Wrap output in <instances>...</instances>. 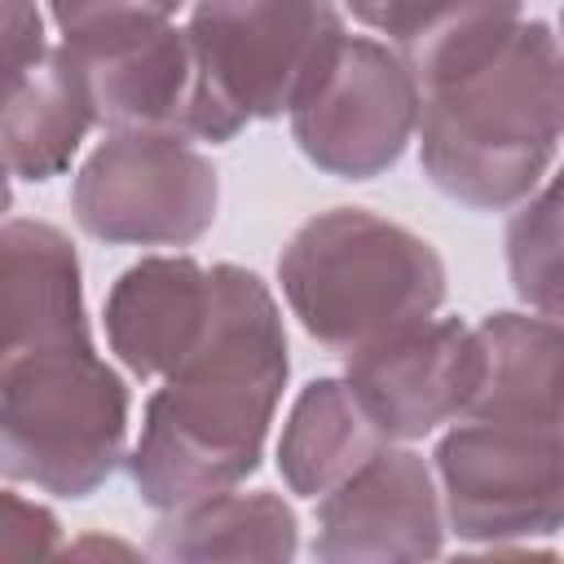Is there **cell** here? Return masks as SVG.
I'll return each mask as SVG.
<instances>
[{
	"label": "cell",
	"instance_id": "obj_23",
	"mask_svg": "<svg viewBox=\"0 0 564 564\" xmlns=\"http://www.w3.org/2000/svg\"><path fill=\"white\" fill-rule=\"evenodd\" d=\"M388 4H392V0H344V9H348V13H352L361 26H375V31L383 26Z\"/></svg>",
	"mask_w": 564,
	"mask_h": 564
},
{
	"label": "cell",
	"instance_id": "obj_18",
	"mask_svg": "<svg viewBox=\"0 0 564 564\" xmlns=\"http://www.w3.org/2000/svg\"><path fill=\"white\" fill-rule=\"evenodd\" d=\"M300 516L286 498L256 494H212L203 502L163 511L150 533L154 560L203 564V560H295Z\"/></svg>",
	"mask_w": 564,
	"mask_h": 564
},
{
	"label": "cell",
	"instance_id": "obj_10",
	"mask_svg": "<svg viewBox=\"0 0 564 564\" xmlns=\"http://www.w3.org/2000/svg\"><path fill=\"white\" fill-rule=\"evenodd\" d=\"M445 529L449 520L432 458L392 441L317 498L313 555L326 564L436 560L445 551Z\"/></svg>",
	"mask_w": 564,
	"mask_h": 564
},
{
	"label": "cell",
	"instance_id": "obj_1",
	"mask_svg": "<svg viewBox=\"0 0 564 564\" xmlns=\"http://www.w3.org/2000/svg\"><path fill=\"white\" fill-rule=\"evenodd\" d=\"M291 375L278 300L260 273L212 264V317L189 361L145 397L128 476L150 511L238 489L264 458Z\"/></svg>",
	"mask_w": 564,
	"mask_h": 564
},
{
	"label": "cell",
	"instance_id": "obj_7",
	"mask_svg": "<svg viewBox=\"0 0 564 564\" xmlns=\"http://www.w3.org/2000/svg\"><path fill=\"white\" fill-rule=\"evenodd\" d=\"M216 207L212 159L159 132H110L70 185L75 225L119 247H189L216 225Z\"/></svg>",
	"mask_w": 564,
	"mask_h": 564
},
{
	"label": "cell",
	"instance_id": "obj_4",
	"mask_svg": "<svg viewBox=\"0 0 564 564\" xmlns=\"http://www.w3.org/2000/svg\"><path fill=\"white\" fill-rule=\"evenodd\" d=\"M128 383L97 344L0 352V471L88 498L128 463Z\"/></svg>",
	"mask_w": 564,
	"mask_h": 564
},
{
	"label": "cell",
	"instance_id": "obj_8",
	"mask_svg": "<svg viewBox=\"0 0 564 564\" xmlns=\"http://www.w3.org/2000/svg\"><path fill=\"white\" fill-rule=\"evenodd\" d=\"M419 110L423 93L392 44L339 35L286 119L313 167L339 181H370L401 163L419 132Z\"/></svg>",
	"mask_w": 564,
	"mask_h": 564
},
{
	"label": "cell",
	"instance_id": "obj_2",
	"mask_svg": "<svg viewBox=\"0 0 564 564\" xmlns=\"http://www.w3.org/2000/svg\"><path fill=\"white\" fill-rule=\"evenodd\" d=\"M423 176L471 212L520 207L564 141V40L546 22H520L467 75L423 93Z\"/></svg>",
	"mask_w": 564,
	"mask_h": 564
},
{
	"label": "cell",
	"instance_id": "obj_3",
	"mask_svg": "<svg viewBox=\"0 0 564 564\" xmlns=\"http://www.w3.org/2000/svg\"><path fill=\"white\" fill-rule=\"evenodd\" d=\"M278 282L322 348L352 357L445 304V260L436 247L366 207L308 216L278 256Z\"/></svg>",
	"mask_w": 564,
	"mask_h": 564
},
{
	"label": "cell",
	"instance_id": "obj_16",
	"mask_svg": "<svg viewBox=\"0 0 564 564\" xmlns=\"http://www.w3.org/2000/svg\"><path fill=\"white\" fill-rule=\"evenodd\" d=\"M392 436L379 427L348 375H322L300 388L278 436V471L291 494L322 498L366 467Z\"/></svg>",
	"mask_w": 564,
	"mask_h": 564
},
{
	"label": "cell",
	"instance_id": "obj_17",
	"mask_svg": "<svg viewBox=\"0 0 564 564\" xmlns=\"http://www.w3.org/2000/svg\"><path fill=\"white\" fill-rule=\"evenodd\" d=\"M520 22L524 0H392L379 31L410 66L419 93H432L480 66Z\"/></svg>",
	"mask_w": 564,
	"mask_h": 564
},
{
	"label": "cell",
	"instance_id": "obj_9",
	"mask_svg": "<svg viewBox=\"0 0 564 564\" xmlns=\"http://www.w3.org/2000/svg\"><path fill=\"white\" fill-rule=\"evenodd\" d=\"M339 35L348 26L335 0H194L189 9V40L247 123L291 115Z\"/></svg>",
	"mask_w": 564,
	"mask_h": 564
},
{
	"label": "cell",
	"instance_id": "obj_22",
	"mask_svg": "<svg viewBox=\"0 0 564 564\" xmlns=\"http://www.w3.org/2000/svg\"><path fill=\"white\" fill-rule=\"evenodd\" d=\"M48 53L35 0H4V79H18L31 62Z\"/></svg>",
	"mask_w": 564,
	"mask_h": 564
},
{
	"label": "cell",
	"instance_id": "obj_15",
	"mask_svg": "<svg viewBox=\"0 0 564 564\" xmlns=\"http://www.w3.org/2000/svg\"><path fill=\"white\" fill-rule=\"evenodd\" d=\"M97 110L66 44H48L18 79H4V167L13 181H53L79 154Z\"/></svg>",
	"mask_w": 564,
	"mask_h": 564
},
{
	"label": "cell",
	"instance_id": "obj_11",
	"mask_svg": "<svg viewBox=\"0 0 564 564\" xmlns=\"http://www.w3.org/2000/svg\"><path fill=\"white\" fill-rule=\"evenodd\" d=\"M344 361L348 383L379 427L392 441H419L471 410L485 375V344L480 330L458 317H427Z\"/></svg>",
	"mask_w": 564,
	"mask_h": 564
},
{
	"label": "cell",
	"instance_id": "obj_14",
	"mask_svg": "<svg viewBox=\"0 0 564 564\" xmlns=\"http://www.w3.org/2000/svg\"><path fill=\"white\" fill-rule=\"evenodd\" d=\"M485 375L467 414L546 427L564 441V322L498 308L480 326Z\"/></svg>",
	"mask_w": 564,
	"mask_h": 564
},
{
	"label": "cell",
	"instance_id": "obj_12",
	"mask_svg": "<svg viewBox=\"0 0 564 564\" xmlns=\"http://www.w3.org/2000/svg\"><path fill=\"white\" fill-rule=\"evenodd\" d=\"M106 344L137 379L176 375L212 317V269L194 256H141L106 295Z\"/></svg>",
	"mask_w": 564,
	"mask_h": 564
},
{
	"label": "cell",
	"instance_id": "obj_20",
	"mask_svg": "<svg viewBox=\"0 0 564 564\" xmlns=\"http://www.w3.org/2000/svg\"><path fill=\"white\" fill-rule=\"evenodd\" d=\"M185 0H48V13L62 31V40H88L119 26L141 22H172V13Z\"/></svg>",
	"mask_w": 564,
	"mask_h": 564
},
{
	"label": "cell",
	"instance_id": "obj_24",
	"mask_svg": "<svg viewBox=\"0 0 564 564\" xmlns=\"http://www.w3.org/2000/svg\"><path fill=\"white\" fill-rule=\"evenodd\" d=\"M560 40H564V9H560Z\"/></svg>",
	"mask_w": 564,
	"mask_h": 564
},
{
	"label": "cell",
	"instance_id": "obj_21",
	"mask_svg": "<svg viewBox=\"0 0 564 564\" xmlns=\"http://www.w3.org/2000/svg\"><path fill=\"white\" fill-rule=\"evenodd\" d=\"M4 524H0V555H48L57 546V520L48 507L22 498L13 485L4 489Z\"/></svg>",
	"mask_w": 564,
	"mask_h": 564
},
{
	"label": "cell",
	"instance_id": "obj_5",
	"mask_svg": "<svg viewBox=\"0 0 564 564\" xmlns=\"http://www.w3.org/2000/svg\"><path fill=\"white\" fill-rule=\"evenodd\" d=\"M432 467L463 542L507 551L564 529V441L546 427L463 414L436 441Z\"/></svg>",
	"mask_w": 564,
	"mask_h": 564
},
{
	"label": "cell",
	"instance_id": "obj_6",
	"mask_svg": "<svg viewBox=\"0 0 564 564\" xmlns=\"http://www.w3.org/2000/svg\"><path fill=\"white\" fill-rule=\"evenodd\" d=\"M84 75L97 123L176 141H234L247 119L216 93L189 26L141 22L88 40H62Z\"/></svg>",
	"mask_w": 564,
	"mask_h": 564
},
{
	"label": "cell",
	"instance_id": "obj_13",
	"mask_svg": "<svg viewBox=\"0 0 564 564\" xmlns=\"http://www.w3.org/2000/svg\"><path fill=\"white\" fill-rule=\"evenodd\" d=\"M0 352L93 344L84 308V273L75 242L31 216H9L0 229Z\"/></svg>",
	"mask_w": 564,
	"mask_h": 564
},
{
	"label": "cell",
	"instance_id": "obj_19",
	"mask_svg": "<svg viewBox=\"0 0 564 564\" xmlns=\"http://www.w3.org/2000/svg\"><path fill=\"white\" fill-rule=\"evenodd\" d=\"M502 247L520 304L564 322V167L511 212Z\"/></svg>",
	"mask_w": 564,
	"mask_h": 564
}]
</instances>
